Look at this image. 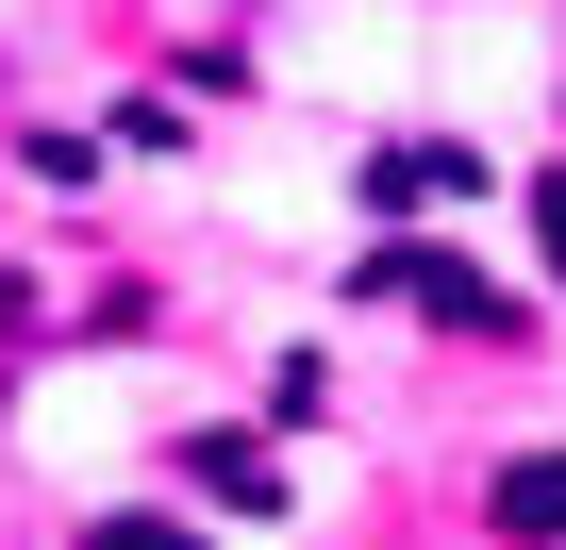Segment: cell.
Instances as JSON below:
<instances>
[{"mask_svg":"<svg viewBox=\"0 0 566 550\" xmlns=\"http://www.w3.org/2000/svg\"><path fill=\"white\" fill-rule=\"evenodd\" d=\"M467 184H483V151H433V134L367 167V200H384V217H417V200H467Z\"/></svg>","mask_w":566,"mask_h":550,"instance_id":"7a4b0ae2","label":"cell"},{"mask_svg":"<svg viewBox=\"0 0 566 550\" xmlns=\"http://www.w3.org/2000/svg\"><path fill=\"white\" fill-rule=\"evenodd\" d=\"M500 533H566V450H516L500 467Z\"/></svg>","mask_w":566,"mask_h":550,"instance_id":"3957f363","label":"cell"},{"mask_svg":"<svg viewBox=\"0 0 566 550\" xmlns=\"http://www.w3.org/2000/svg\"><path fill=\"white\" fill-rule=\"evenodd\" d=\"M367 284H384V301H417V318H450V334H500V318H516L483 267H450V250H384Z\"/></svg>","mask_w":566,"mask_h":550,"instance_id":"6da1fadb","label":"cell"},{"mask_svg":"<svg viewBox=\"0 0 566 550\" xmlns=\"http://www.w3.org/2000/svg\"><path fill=\"white\" fill-rule=\"evenodd\" d=\"M533 234H549V267H566V167H549V184H533Z\"/></svg>","mask_w":566,"mask_h":550,"instance_id":"5b68a950","label":"cell"},{"mask_svg":"<svg viewBox=\"0 0 566 550\" xmlns=\"http://www.w3.org/2000/svg\"><path fill=\"white\" fill-rule=\"evenodd\" d=\"M84 550H200V533H184V517H101Z\"/></svg>","mask_w":566,"mask_h":550,"instance_id":"277c9868","label":"cell"}]
</instances>
